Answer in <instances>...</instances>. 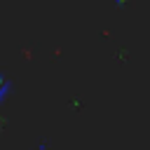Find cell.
<instances>
[{
	"label": "cell",
	"instance_id": "1",
	"mask_svg": "<svg viewBox=\"0 0 150 150\" xmlns=\"http://www.w3.org/2000/svg\"><path fill=\"white\" fill-rule=\"evenodd\" d=\"M9 91H12V82L5 75H0V101H5L9 96Z\"/></svg>",
	"mask_w": 150,
	"mask_h": 150
}]
</instances>
